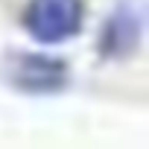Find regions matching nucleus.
<instances>
[{
	"instance_id": "f257e3e1",
	"label": "nucleus",
	"mask_w": 149,
	"mask_h": 149,
	"mask_svg": "<svg viewBox=\"0 0 149 149\" xmlns=\"http://www.w3.org/2000/svg\"><path fill=\"white\" fill-rule=\"evenodd\" d=\"M85 0H26L21 9L24 32L41 47H56L76 38L85 26Z\"/></svg>"
},
{
	"instance_id": "f03ea898",
	"label": "nucleus",
	"mask_w": 149,
	"mask_h": 149,
	"mask_svg": "<svg viewBox=\"0 0 149 149\" xmlns=\"http://www.w3.org/2000/svg\"><path fill=\"white\" fill-rule=\"evenodd\" d=\"M6 82L32 97H50L67 88L70 67L64 58L50 53H32V50H15L6 56Z\"/></svg>"
},
{
	"instance_id": "7ed1b4c3",
	"label": "nucleus",
	"mask_w": 149,
	"mask_h": 149,
	"mask_svg": "<svg viewBox=\"0 0 149 149\" xmlns=\"http://www.w3.org/2000/svg\"><path fill=\"white\" fill-rule=\"evenodd\" d=\"M143 3L140 0H120V3L105 15L100 26L97 53L108 61H126L132 58L143 44Z\"/></svg>"
}]
</instances>
